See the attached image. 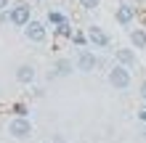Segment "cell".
I'll list each match as a JSON object with an SVG mask.
<instances>
[{
	"label": "cell",
	"mask_w": 146,
	"mask_h": 143,
	"mask_svg": "<svg viewBox=\"0 0 146 143\" xmlns=\"http://www.w3.org/2000/svg\"><path fill=\"white\" fill-rule=\"evenodd\" d=\"M32 132H35V127H32L29 117H13V119L8 122V135L16 138V140H27Z\"/></svg>",
	"instance_id": "6da1fadb"
},
{
	"label": "cell",
	"mask_w": 146,
	"mask_h": 143,
	"mask_svg": "<svg viewBox=\"0 0 146 143\" xmlns=\"http://www.w3.org/2000/svg\"><path fill=\"white\" fill-rule=\"evenodd\" d=\"M130 82H133V77H130V69H127V66L114 64L109 69V85L114 88V90H127V88H130Z\"/></svg>",
	"instance_id": "7a4b0ae2"
},
{
	"label": "cell",
	"mask_w": 146,
	"mask_h": 143,
	"mask_svg": "<svg viewBox=\"0 0 146 143\" xmlns=\"http://www.w3.org/2000/svg\"><path fill=\"white\" fill-rule=\"evenodd\" d=\"M8 16H11V24L13 27H27V24L32 21V5L29 3H16L8 8Z\"/></svg>",
	"instance_id": "3957f363"
},
{
	"label": "cell",
	"mask_w": 146,
	"mask_h": 143,
	"mask_svg": "<svg viewBox=\"0 0 146 143\" xmlns=\"http://www.w3.org/2000/svg\"><path fill=\"white\" fill-rule=\"evenodd\" d=\"M24 37H27L29 43H45V37H48V27H45L42 21L32 19L27 27H24Z\"/></svg>",
	"instance_id": "277c9868"
},
{
	"label": "cell",
	"mask_w": 146,
	"mask_h": 143,
	"mask_svg": "<svg viewBox=\"0 0 146 143\" xmlns=\"http://www.w3.org/2000/svg\"><path fill=\"white\" fill-rule=\"evenodd\" d=\"M96 66H98L96 53H90V50H80V53H77V61H74V69H77V72L90 74L93 69H96Z\"/></svg>",
	"instance_id": "5b68a950"
},
{
	"label": "cell",
	"mask_w": 146,
	"mask_h": 143,
	"mask_svg": "<svg viewBox=\"0 0 146 143\" xmlns=\"http://www.w3.org/2000/svg\"><path fill=\"white\" fill-rule=\"evenodd\" d=\"M114 19H117L119 27H130V24L135 21V5H130V3H119Z\"/></svg>",
	"instance_id": "8992f818"
},
{
	"label": "cell",
	"mask_w": 146,
	"mask_h": 143,
	"mask_svg": "<svg viewBox=\"0 0 146 143\" xmlns=\"http://www.w3.org/2000/svg\"><path fill=\"white\" fill-rule=\"evenodd\" d=\"M88 43L93 45V48H109V35L101 27H88Z\"/></svg>",
	"instance_id": "52a82bcc"
},
{
	"label": "cell",
	"mask_w": 146,
	"mask_h": 143,
	"mask_svg": "<svg viewBox=\"0 0 146 143\" xmlns=\"http://www.w3.org/2000/svg\"><path fill=\"white\" fill-rule=\"evenodd\" d=\"M35 80H37V69H35L32 64L16 66V82H19V85H32Z\"/></svg>",
	"instance_id": "ba28073f"
},
{
	"label": "cell",
	"mask_w": 146,
	"mask_h": 143,
	"mask_svg": "<svg viewBox=\"0 0 146 143\" xmlns=\"http://www.w3.org/2000/svg\"><path fill=\"white\" fill-rule=\"evenodd\" d=\"M72 72H74V64L69 61V58H58V61L53 64V72H50V77H69Z\"/></svg>",
	"instance_id": "9c48e42d"
},
{
	"label": "cell",
	"mask_w": 146,
	"mask_h": 143,
	"mask_svg": "<svg viewBox=\"0 0 146 143\" xmlns=\"http://www.w3.org/2000/svg\"><path fill=\"white\" fill-rule=\"evenodd\" d=\"M114 58H117V64H119V66H127V69L135 64V53H133L130 48H119L117 53H114Z\"/></svg>",
	"instance_id": "30bf717a"
},
{
	"label": "cell",
	"mask_w": 146,
	"mask_h": 143,
	"mask_svg": "<svg viewBox=\"0 0 146 143\" xmlns=\"http://www.w3.org/2000/svg\"><path fill=\"white\" fill-rule=\"evenodd\" d=\"M130 45L138 50H146V32L143 29H130Z\"/></svg>",
	"instance_id": "8fae6325"
},
{
	"label": "cell",
	"mask_w": 146,
	"mask_h": 143,
	"mask_svg": "<svg viewBox=\"0 0 146 143\" xmlns=\"http://www.w3.org/2000/svg\"><path fill=\"white\" fill-rule=\"evenodd\" d=\"M64 21H69V19H66L61 11H48V24H56L58 27V24H64Z\"/></svg>",
	"instance_id": "7c38bea8"
},
{
	"label": "cell",
	"mask_w": 146,
	"mask_h": 143,
	"mask_svg": "<svg viewBox=\"0 0 146 143\" xmlns=\"http://www.w3.org/2000/svg\"><path fill=\"white\" fill-rule=\"evenodd\" d=\"M56 32H58L61 37H72V35H74V32H72V24H69V21L58 24V27H56Z\"/></svg>",
	"instance_id": "4fadbf2b"
},
{
	"label": "cell",
	"mask_w": 146,
	"mask_h": 143,
	"mask_svg": "<svg viewBox=\"0 0 146 143\" xmlns=\"http://www.w3.org/2000/svg\"><path fill=\"white\" fill-rule=\"evenodd\" d=\"M72 43H74V45H88V35H82V32H74V35H72Z\"/></svg>",
	"instance_id": "5bb4252c"
},
{
	"label": "cell",
	"mask_w": 146,
	"mask_h": 143,
	"mask_svg": "<svg viewBox=\"0 0 146 143\" xmlns=\"http://www.w3.org/2000/svg\"><path fill=\"white\" fill-rule=\"evenodd\" d=\"M27 114H29V109L24 103H13V117H27Z\"/></svg>",
	"instance_id": "9a60e30c"
},
{
	"label": "cell",
	"mask_w": 146,
	"mask_h": 143,
	"mask_svg": "<svg viewBox=\"0 0 146 143\" xmlns=\"http://www.w3.org/2000/svg\"><path fill=\"white\" fill-rule=\"evenodd\" d=\"M80 5L85 11H93V8H98V0H80Z\"/></svg>",
	"instance_id": "2e32d148"
},
{
	"label": "cell",
	"mask_w": 146,
	"mask_h": 143,
	"mask_svg": "<svg viewBox=\"0 0 146 143\" xmlns=\"http://www.w3.org/2000/svg\"><path fill=\"white\" fill-rule=\"evenodd\" d=\"M135 117H138V119H141V122L146 125V103H143V106L138 109V114H135Z\"/></svg>",
	"instance_id": "e0dca14e"
},
{
	"label": "cell",
	"mask_w": 146,
	"mask_h": 143,
	"mask_svg": "<svg viewBox=\"0 0 146 143\" xmlns=\"http://www.w3.org/2000/svg\"><path fill=\"white\" fill-rule=\"evenodd\" d=\"M141 101L146 103V82H141Z\"/></svg>",
	"instance_id": "ac0fdd59"
},
{
	"label": "cell",
	"mask_w": 146,
	"mask_h": 143,
	"mask_svg": "<svg viewBox=\"0 0 146 143\" xmlns=\"http://www.w3.org/2000/svg\"><path fill=\"white\" fill-rule=\"evenodd\" d=\"M8 5H11V3H8V0H0V13H3V11H5Z\"/></svg>",
	"instance_id": "d6986e66"
},
{
	"label": "cell",
	"mask_w": 146,
	"mask_h": 143,
	"mask_svg": "<svg viewBox=\"0 0 146 143\" xmlns=\"http://www.w3.org/2000/svg\"><path fill=\"white\" fill-rule=\"evenodd\" d=\"M53 143H64V138H61V135H56V138H53Z\"/></svg>",
	"instance_id": "ffe728a7"
},
{
	"label": "cell",
	"mask_w": 146,
	"mask_h": 143,
	"mask_svg": "<svg viewBox=\"0 0 146 143\" xmlns=\"http://www.w3.org/2000/svg\"><path fill=\"white\" fill-rule=\"evenodd\" d=\"M143 140H146V127H143Z\"/></svg>",
	"instance_id": "44dd1931"
}]
</instances>
